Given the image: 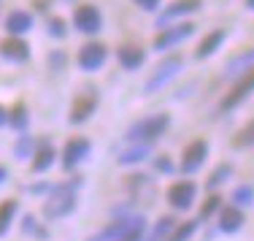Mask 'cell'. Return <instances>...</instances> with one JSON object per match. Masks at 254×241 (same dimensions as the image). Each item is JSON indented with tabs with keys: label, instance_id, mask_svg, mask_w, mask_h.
<instances>
[{
	"label": "cell",
	"instance_id": "cell-34",
	"mask_svg": "<svg viewBox=\"0 0 254 241\" xmlns=\"http://www.w3.org/2000/svg\"><path fill=\"white\" fill-rule=\"evenodd\" d=\"M157 171H162V173H171V171H173V165L168 162L165 155H162V158H157Z\"/></svg>",
	"mask_w": 254,
	"mask_h": 241
},
{
	"label": "cell",
	"instance_id": "cell-11",
	"mask_svg": "<svg viewBox=\"0 0 254 241\" xmlns=\"http://www.w3.org/2000/svg\"><path fill=\"white\" fill-rule=\"evenodd\" d=\"M92 152V144H89V138H70L68 144H65L63 149V165L65 168H76L81 160H87V155Z\"/></svg>",
	"mask_w": 254,
	"mask_h": 241
},
{
	"label": "cell",
	"instance_id": "cell-6",
	"mask_svg": "<svg viewBox=\"0 0 254 241\" xmlns=\"http://www.w3.org/2000/svg\"><path fill=\"white\" fill-rule=\"evenodd\" d=\"M254 92V68L249 71V74H244L238 81H235V87L230 89V92L222 98V103H219V108L222 111H233V108H238L241 103H244L246 98Z\"/></svg>",
	"mask_w": 254,
	"mask_h": 241
},
{
	"label": "cell",
	"instance_id": "cell-23",
	"mask_svg": "<svg viewBox=\"0 0 254 241\" xmlns=\"http://www.w3.org/2000/svg\"><path fill=\"white\" fill-rule=\"evenodd\" d=\"M254 203V184H241V187L233 190V206L235 209H244Z\"/></svg>",
	"mask_w": 254,
	"mask_h": 241
},
{
	"label": "cell",
	"instance_id": "cell-35",
	"mask_svg": "<svg viewBox=\"0 0 254 241\" xmlns=\"http://www.w3.org/2000/svg\"><path fill=\"white\" fill-rule=\"evenodd\" d=\"M5 122H8V111H5L3 106H0V125H5Z\"/></svg>",
	"mask_w": 254,
	"mask_h": 241
},
{
	"label": "cell",
	"instance_id": "cell-14",
	"mask_svg": "<svg viewBox=\"0 0 254 241\" xmlns=\"http://www.w3.org/2000/svg\"><path fill=\"white\" fill-rule=\"evenodd\" d=\"M0 54H3L5 60H11V63H25V60L30 57V46L22 38L8 35L5 41H0Z\"/></svg>",
	"mask_w": 254,
	"mask_h": 241
},
{
	"label": "cell",
	"instance_id": "cell-30",
	"mask_svg": "<svg viewBox=\"0 0 254 241\" xmlns=\"http://www.w3.org/2000/svg\"><path fill=\"white\" fill-rule=\"evenodd\" d=\"M33 147H35V141L30 136H22L19 141H16V147H14V155L19 160H25V158H30V155H33Z\"/></svg>",
	"mask_w": 254,
	"mask_h": 241
},
{
	"label": "cell",
	"instance_id": "cell-26",
	"mask_svg": "<svg viewBox=\"0 0 254 241\" xmlns=\"http://www.w3.org/2000/svg\"><path fill=\"white\" fill-rule=\"evenodd\" d=\"M230 176H233V165H230V162H222V165L208 176V182H205V184H208V187L214 190V187H219V184H225Z\"/></svg>",
	"mask_w": 254,
	"mask_h": 241
},
{
	"label": "cell",
	"instance_id": "cell-32",
	"mask_svg": "<svg viewBox=\"0 0 254 241\" xmlns=\"http://www.w3.org/2000/svg\"><path fill=\"white\" fill-rule=\"evenodd\" d=\"M65 19H60V16H54V19H49V35L52 38H65Z\"/></svg>",
	"mask_w": 254,
	"mask_h": 241
},
{
	"label": "cell",
	"instance_id": "cell-36",
	"mask_svg": "<svg viewBox=\"0 0 254 241\" xmlns=\"http://www.w3.org/2000/svg\"><path fill=\"white\" fill-rule=\"evenodd\" d=\"M5 176H8V171H5V168H3V165H0V184H3V182H5Z\"/></svg>",
	"mask_w": 254,
	"mask_h": 241
},
{
	"label": "cell",
	"instance_id": "cell-3",
	"mask_svg": "<svg viewBox=\"0 0 254 241\" xmlns=\"http://www.w3.org/2000/svg\"><path fill=\"white\" fill-rule=\"evenodd\" d=\"M76 187H78V179L76 182H68V184H57L44 206V214L49 220H60V217L70 214L76 209Z\"/></svg>",
	"mask_w": 254,
	"mask_h": 241
},
{
	"label": "cell",
	"instance_id": "cell-2",
	"mask_svg": "<svg viewBox=\"0 0 254 241\" xmlns=\"http://www.w3.org/2000/svg\"><path fill=\"white\" fill-rule=\"evenodd\" d=\"M184 71V57H179V54H171V57H162V63L157 65V68L152 71V76L146 79V84H143V92L146 95H154L160 92L162 87H168L176 76Z\"/></svg>",
	"mask_w": 254,
	"mask_h": 241
},
{
	"label": "cell",
	"instance_id": "cell-15",
	"mask_svg": "<svg viewBox=\"0 0 254 241\" xmlns=\"http://www.w3.org/2000/svg\"><path fill=\"white\" fill-rule=\"evenodd\" d=\"M117 57H119V65L127 71H138L143 65V60H146V52L141 49V46L135 44H125L117 49Z\"/></svg>",
	"mask_w": 254,
	"mask_h": 241
},
{
	"label": "cell",
	"instance_id": "cell-22",
	"mask_svg": "<svg viewBox=\"0 0 254 241\" xmlns=\"http://www.w3.org/2000/svg\"><path fill=\"white\" fill-rule=\"evenodd\" d=\"M233 147L235 149H252L254 147V119H252V122H246L244 128L233 136Z\"/></svg>",
	"mask_w": 254,
	"mask_h": 241
},
{
	"label": "cell",
	"instance_id": "cell-1",
	"mask_svg": "<svg viewBox=\"0 0 254 241\" xmlns=\"http://www.w3.org/2000/svg\"><path fill=\"white\" fill-rule=\"evenodd\" d=\"M168 125H171V117H168V114H152V117H143V119H138L135 125H130L125 138L130 144H146V147H152L157 138L168 130Z\"/></svg>",
	"mask_w": 254,
	"mask_h": 241
},
{
	"label": "cell",
	"instance_id": "cell-16",
	"mask_svg": "<svg viewBox=\"0 0 254 241\" xmlns=\"http://www.w3.org/2000/svg\"><path fill=\"white\" fill-rule=\"evenodd\" d=\"M225 38H227V30H222V27H216V30H211L208 35L197 44V52H195V57L197 60H205V57H211L216 49H219L222 44H225Z\"/></svg>",
	"mask_w": 254,
	"mask_h": 241
},
{
	"label": "cell",
	"instance_id": "cell-17",
	"mask_svg": "<svg viewBox=\"0 0 254 241\" xmlns=\"http://www.w3.org/2000/svg\"><path fill=\"white\" fill-rule=\"evenodd\" d=\"M30 27H33V16H30L27 11H11V14L5 16V30H8L14 38H19V35L27 33Z\"/></svg>",
	"mask_w": 254,
	"mask_h": 241
},
{
	"label": "cell",
	"instance_id": "cell-25",
	"mask_svg": "<svg viewBox=\"0 0 254 241\" xmlns=\"http://www.w3.org/2000/svg\"><path fill=\"white\" fill-rule=\"evenodd\" d=\"M8 125L16 128V130L27 128V108H25V103H14V108L8 111Z\"/></svg>",
	"mask_w": 254,
	"mask_h": 241
},
{
	"label": "cell",
	"instance_id": "cell-10",
	"mask_svg": "<svg viewBox=\"0 0 254 241\" xmlns=\"http://www.w3.org/2000/svg\"><path fill=\"white\" fill-rule=\"evenodd\" d=\"M195 195H197L195 182H173L171 190H168V203L173 209H190L195 203Z\"/></svg>",
	"mask_w": 254,
	"mask_h": 241
},
{
	"label": "cell",
	"instance_id": "cell-28",
	"mask_svg": "<svg viewBox=\"0 0 254 241\" xmlns=\"http://www.w3.org/2000/svg\"><path fill=\"white\" fill-rule=\"evenodd\" d=\"M195 228H197V222H184V225H176L165 241H190L192 233H195Z\"/></svg>",
	"mask_w": 254,
	"mask_h": 241
},
{
	"label": "cell",
	"instance_id": "cell-12",
	"mask_svg": "<svg viewBox=\"0 0 254 241\" xmlns=\"http://www.w3.org/2000/svg\"><path fill=\"white\" fill-rule=\"evenodd\" d=\"M252 68H254V49H244L225 63V79H241Z\"/></svg>",
	"mask_w": 254,
	"mask_h": 241
},
{
	"label": "cell",
	"instance_id": "cell-37",
	"mask_svg": "<svg viewBox=\"0 0 254 241\" xmlns=\"http://www.w3.org/2000/svg\"><path fill=\"white\" fill-rule=\"evenodd\" d=\"M246 8H252V11H254V0H246Z\"/></svg>",
	"mask_w": 254,
	"mask_h": 241
},
{
	"label": "cell",
	"instance_id": "cell-29",
	"mask_svg": "<svg viewBox=\"0 0 254 241\" xmlns=\"http://www.w3.org/2000/svg\"><path fill=\"white\" fill-rule=\"evenodd\" d=\"M143 231H146V222H143V217H135L132 220V225L127 228V233L119 241H141L143 239Z\"/></svg>",
	"mask_w": 254,
	"mask_h": 241
},
{
	"label": "cell",
	"instance_id": "cell-13",
	"mask_svg": "<svg viewBox=\"0 0 254 241\" xmlns=\"http://www.w3.org/2000/svg\"><path fill=\"white\" fill-rule=\"evenodd\" d=\"M98 108V98L95 95H78V98L73 100V106H70V122L73 125H81L87 122L89 117H92V111Z\"/></svg>",
	"mask_w": 254,
	"mask_h": 241
},
{
	"label": "cell",
	"instance_id": "cell-33",
	"mask_svg": "<svg viewBox=\"0 0 254 241\" xmlns=\"http://www.w3.org/2000/svg\"><path fill=\"white\" fill-rule=\"evenodd\" d=\"M135 5H141L143 11H157V5H160V0H132Z\"/></svg>",
	"mask_w": 254,
	"mask_h": 241
},
{
	"label": "cell",
	"instance_id": "cell-27",
	"mask_svg": "<svg viewBox=\"0 0 254 241\" xmlns=\"http://www.w3.org/2000/svg\"><path fill=\"white\" fill-rule=\"evenodd\" d=\"M173 228H176V222H173L171 217H162V220L154 225V231H152V236H149V241H162V239H168Z\"/></svg>",
	"mask_w": 254,
	"mask_h": 241
},
{
	"label": "cell",
	"instance_id": "cell-8",
	"mask_svg": "<svg viewBox=\"0 0 254 241\" xmlns=\"http://www.w3.org/2000/svg\"><path fill=\"white\" fill-rule=\"evenodd\" d=\"M205 158H208V141H203V138H195V141L190 144V147L184 149V155H181V171L184 173H195L203 168Z\"/></svg>",
	"mask_w": 254,
	"mask_h": 241
},
{
	"label": "cell",
	"instance_id": "cell-20",
	"mask_svg": "<svg viewBox=\"0 0 254 241\" xmlns=\"http://www.w3.org/2000/svg\"><path fill=\"white\" fill-rule=\"evenodd\" d=\"M241 225H244V212H241V209H235V206L222 209V220H219L222 231H225V233H235Z\"/></svg>",
	"mask_w": 254,
	"mask_h": 241
},
{
	"label": "cell",
	"instance_id": "cell-7",
	"mask_svg": "<svg viewBox=\"0 0 254 241\" xmlns=\"http://www.w3.org/2000/svg\"><path fill=\"white\" fill-rule=\"evenodd\" d=\"M203 8V0H173L160 16H157V27H165L171 25L173 19H184V16L195 14V11Z\"/></svg>",
	"mask_w": 254,
	"mask_h": 241
},
{
	"label": "cell",
	"instance_id": "cell-21",
	"mask_svg": "<svg viewBox=\"0 0 254 241\" xmlns=\"http://www.w3.org/2000/svg\"><path fill=\"white\" fill-rule=\"evenodd\" d=\"M52 162H54V147L52 144H41V147L33 152V171L41 173V171H46Z\"/></svg>",
	"mask_w": 254,
	"mask_h": 241
},
{
	"label": "cell",
	"instance_id": "cell-5",
	"mask_svg": "<svg viewBox=\"0 0 254 241\" xmlns=\"http://www.w3.org/2000/svg\"><path fill=\"white\" fill-rule=\"evenodd\" d=\"M195 25L192 22H181V25H173V27H162V33L154 38V52H168L171 46L187 41L192 33H195Z\"/></svg>",
	"mask_w": 254,
	"mask_h": 241
},
{
	"label": "cell",
	"instance_id": "cell-9",
	"mask_svg": "<svg viewBox=\"0 0 254 241\" xmlns=\"http://www.w3.org/2000/svg\"><path fill=\"white\" fill-rule=\"evenodd\" d=\"M106 57H108V49L103 44H98V41L84 44L81 52H78V68L81 71H98V68H103Z\"/></svg>",
	"mask_w": 254,
	"mask_h": 241
},
{
	"label": "cell",
	"instance_id": "cell-31",
	"mask_svg": "<svg viewBox=\"0 0 254 241\" xmlns=\"http://www.w3.org/2000/svg\"><path fill=\"white\" fill-rule=\"evenodd\" d=\"M219 203H222V198H219V195H211L208 201L203 203V209H200V220H208V217L214 214L216 209H219Z\"/></svg>",
	"mask_w": 254,
	"mask_h": 241
},
{
	"label": "cell",
	"instance_id": "cell-19",
	"mask_svg": "<svg viewBox=\"0 0 254 241\" xmlns=\"http://www.w3.org/2000/svg\"><path fill=\"white\" fill-rule=\"evenodd\" d=\"M149 152H152V147H146V144H132V147H127V149L119 152L117 162H119V165H135V162L146 160Z\"/></svg>",
	"mask_w": 254,
	"mask_h": 241
},
{
	"label": "cell",
	"instance_id": "cell-4",
	"mask_svg": "<svg viewBox=\"0 0 254 241\" xmlns=\"http://www.w3.org/2000/svg\"><path fill=\"white\" fill-rule=\"evenodd\" d=\"M73 25H76L78 33H87V35L100 33V27H103L100 8H98V5H92V3L76 5V11H73Z\"/></svg>",
	"mask_w": 254,
	"mask_h": 241
},
{
	"label": "cell",
	"instance_id": "cell-18",
	"mask_svg": "<svg viewBox=\"0 0 254 241\" xmlns=\"http://www.w3.org/2000/svg\"><path fill=\"white\" fill-rule=\"evenodd\" d=\"M132 220H135V217H132ZM132 220H117V222H111V225L103 228L100 233H95L89 241H119L127 233V228L132 225Z\"/></svg>",
	"mask_w": 254,
	"mask_h": 241
},
{
	"label": "cell",
	"instance_id": "cell-24",
	"mask_svg": "<svg viewBox=\"0 0 254 241\" xmlns=\"http://www.w3.org/2000/svg\"><path fill=\"white\" fill-rule=\"evenodd\" d=\"M14 214H16V201L0 203V236L8 233V225H11V220H14Z\"/></svg>",
	"mask_w": 254,
	"mask_h": 241
}]
</instances>
